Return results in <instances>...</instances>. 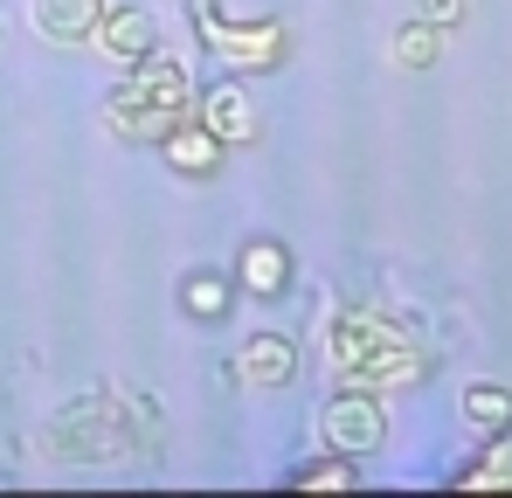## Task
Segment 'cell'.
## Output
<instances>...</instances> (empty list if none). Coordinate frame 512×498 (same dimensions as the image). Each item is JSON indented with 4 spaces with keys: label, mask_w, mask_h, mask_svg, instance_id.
Here are the masks:
<instances>
[{
    "label": "cell",
    "mask_w": 512,
    "mask_h": 498,
    "mask_svg": "<svg viewBox=\"0 0 512 498\" xmlns=\"http://www.w3.org/2000/svg\"><path fill=\"white\" fill-rule=\"evenodd\" d=\"M187 104H194V83L187 70L173 63V56H146V63H132V77L111 90V104H104V118H111V132L118 139H132V146H160L173 125L187 118Z\"/></svg>",
    "instance_id": "1"
},
{
    "label": "cell",
    "mask_w": 512,
    "mask_h": 498,
    "mask_svg": "<svg viewBox=\"0 0 512 498\" xmlns=\"http://www.w3.org/2000/svg\"><path fill=\"white\" fill-rule=\"evenodd\" d=\"M333 367H340L346 381H360V388H381V381H409L416 374V353H409V339L388 326V319L340 312L333 319Z\"/></svg>",
    "instance_id": "2"
},
{
    "label": "cell",
    "mask_w": 512,
    "mask_h": 498,
    "mask_svg": "<svg viewBox=\"0 0 512 498\" xmlns=\"http://www.w3.org/2000/svg\"><path fill=\"white\" fill-rule=\"evenodd\" d=\"M201 42H208L215 56H229L236 70H277V63L291 56L284 21H215L208 7H201Z\"/></svg>",
    "instance_id": "3"
},
{
    "label": "cell",
    "mask_w": 512,
    "mask_h": 498,
    "mask_svg": "<svg viewBox=\"0 0 512 498\" xmlns=\"http://www.w3.org/2000/svg\"><path fill=\"white\" fill-rule=\"evenodd\" d=\"M326 436H333V450L340 457H367V450H381V436H388V415L374 395H360V388H346L326 402Z\"/></svg>",
    "instance_id": "4"
},
{
    "label": "cell",
    "mask_w": 512,
    "mask_h": 498,
    "mask_svg": "<svg viewBox=\"0 0 512 498\" xmlns=\"http://www.w3.org/2000/svg\"><path fill=\"white\" fill-rule=\"evenodd\" d=\"M90 42H97L118 70H132V63H146V56L160 49V28H153V14H139V7H104L97 28H90Z\"/></svg>",
    "instance_id": "5"
},
{
    "label": "cell",
    "mask_w": 512,
    "mask_h": 498,
    "mask_svg": "<svg viewBox=\"0 0 512 498\" xmlns=\"http://www.w3.org/2000/svg\"><path fill=\"white\" fill-rule=\"evenodd\" d=\"M194 111H201V125H208L222 146L256 139V111H250V90H243V83H215V90H201Z\"/></svg>",
    "instance_id": "6"
},
{
    "label": "cell",
    "mask_w": 512,
    "mask_h": 498,
    "mask_svg": "<svg viewBox=\"0 0 512 498\" xmlns=\"http://www.w3.org/2000/svg\"><path fill=\"white\" fill-rule=\"evenodd\" d=\"M160 153H167L173 173H187V180H208V173H215V160H222V139H215L201 118H194V125L180 118L167 139H160Z\"/></svg>",
    "instance_id": "7"
},
{
    "label": "cell",
    "mask_w": 512,
    "mask_h": 498,
    "mask_svg": "<svg viewBox=\"0 0 512 498\" xmlns=\"http://www.w3.org/2000/svg\"><path fill=\"white\" fill-rule=\"evenodd\" d=\"M236 374H243L250 388H284V381L298 374V353H291L284 332H256L250 346H243V360H236Z\"/></svg>",
    "instance_id": "8"
},
{
    "label": "cell",
    "mask_w": 512,
    "mask_h": 498,
    "mask_svg": "<svg viewBox=\"0 0 512 498\" xmlns=\"http://www.w3.org/2000/svg\"><path fill=\"white\" fill-rule=\"evenodd\" d=\"M97 14H104V0H35V28L49 42H90Z\"/></svg>",
    "instance_id": "9"
},
{
    "label": "cell",
    "mask_w": 512,
    "mask_h": 498,
    "mask_svg": "<svg viewBox=\"0 0 512 498\" xmlns=\"http://www.w3.org/2000/svg\"><path fill=\"white\" fill-rule=\"evenodd\" d=\"M284 284H291V256H284V243L256 236V243L243 249V291H250V298H277Z\"/></svg>",
    "instance_id": "10"
},
{
    "label": "cell",
    "mask_w": 512,
    "mask_h": 498,
    "mask_svg": "<svg viewBox=\"0 0 512 498\" xmlns=\"http://www.w3.org/2000/svg\"><path fill=\"white\" fill-rule=\"evenodd\" d=\"M187 312H194V319H222V312H229V284H222L215 270H194V277H187Z\"/></svg>",
    "instance_id": "11"
},
{
    "label": "cell",
    "mask_w": 512,
    "mask_h": 498,
    "mask_svg": "<svg viewBox=\"0 0 512 498\" xmlns=\"http://www.w3.org/2000/svg\"><path fill=\"white\" fill-rule=\"evenodd\" d=\"M464 415H471L478 429H506L512 422V395L506 388H471V395H464Z\"/></svg>",
    "instance_id": "12"
},
{
    "label": "cell",
    "mask_w": 512,
    "mask_h": 498,
    "mask_svg": "<svg viewBox=\"0 0 512 498\" xmlns=\"http://www.w3.org/2000/svg\"><path fill=\"white\" fill-rule=\"evenodd\" d=\"M395 56H402L409 70H423L429 56H436V21H416V28H402V35H395Z\"/></svg>",
    "instance_id": "13"
},
{
    "label": "cell",
    "mask_w": 512,
    "mask_h": 498,
    "mask_svg": "<svg viewBox=\"0 0 512 498\" xmlns=\"http://www.w3.org/2000/svg\"><path fill=\"white\" fill-rule=\"evenodd\" d=\"M298 485H353V464H326V471H305Z\"/></svg>",
    "instance_id": "14"
},
{
    "label": "cell",
    "mask_w": 512,
    "mask_h": 498,
    "mask_svg": "<svg viewBox=\"0 0 512 498\" xmlns=\"http://www.w3.org/2000/svg\"><path fill=\"white\" fill-rule=\"evenodd\" d=\"M429 7V21H457V7H464V0H423Z\"/></svg>",
    "instance_id": "15"
}]
</instances>
